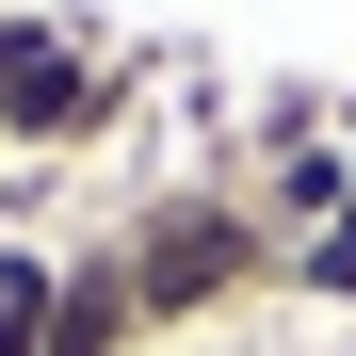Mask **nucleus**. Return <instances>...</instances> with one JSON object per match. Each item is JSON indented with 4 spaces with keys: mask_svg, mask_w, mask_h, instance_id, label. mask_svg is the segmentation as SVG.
Wrapping results in <instances>:
<instances>
[{
    "mask_svg": "<svg viewBox=\"0 0 356 356\" xmlns=\"http://www.w3.org/2000/svg\"><path fill=\"white\" fill-rule=\"evenodd\" d=\"M49 291H65V243L0 227V356H49Z\"/></svg>",
    "mask_w": 356,
    "mask_h": 356,
    "instance_id": "obj_5",
    "label": "nucleus"
},
{
    "mask_svg": "<svg viewBox=\"0 0 356 356\" xmlns=\"http://www.w3.org/2000/svg\"><path fill=\"white\" fill-rule=\"evenodd\" d=\"M113 130V49L65 0H0V146L17 162H81Z\"/></svg>",
    "mask_w": 356,
    "mask_h": 356,
    "instance_id": "obj_2",
    "label": "nucleus"
},
{
    "mask_svg": "<svg viewBox=\"0 0 356 356\" xmlns=\"http://www.w3.org/2000/svg\"><path fill=\"white\" fill-rule=\"evenodd\" d=\"M275 291H308V308H356V195H340V211L308 227V243L275 259Z\"/></svg>",
    "mask_w": 356,
    "mask_h": 356,
    "instance_id": "obj_6",
    "label": "nucleus"
},
{
    "mask_svg": "<svg viewBox=\"0 0 356 356\" xmlns=\"http://www.w3.org/2000/svg\"><path fill=\"white\" fill-rule=\"evenodd\" d=\"M146 308H130V259L113 243H65V291H49V356H130Z\"/></svg>",
    "mask_w": 356,
    "mask_h": 356,
    "instance_id": "obj_4",
    "label": "nucleus"
},
{
    "mask_svg": "<svg viewBox=\"0 0 356 356\" xmlns=\"http://www.w3.org/2000/svg\"><path fill=\"white\" fill-rule=\"evenodd\" d=\"M340 130H356V113H324V97H275V113H259V162H243V211L275 227V259H291V243H308V227L340 211Z\"/></svg>",
    "mask_w": 356,
    "mask_h": 356,
    "instance_id": "obj_3",
    "label": "nucleus"
},
{
    "mask_svg": "<svg viewBox=\"0 0 356 356\" xmlns=\"http://www.w3.org/2000/svg\"><path fill=\"white\" fill-rule=\"evenodd\" d=\"M340 195H356V130H340Z\"/></svg>",
    "mask_w": 356,
    "mask_h": 356,
    "instance_id": "obj_7",
    "label": "nucleus"
},
{
    "mask_svg": "<svg viewBox=\"0 0 356 356\" xmlns=\"http://www.w3.org/2000/svg\"><path fill=\"white\" fill-rule=\"evenodd\" d=\"M113 259H130L146 340H178V324H227L243 291H275V227L243 211V178H162V195L113 227Z\"/></svg>",
    "mask_w": 356,
    "mask_h": 356,
    "instance_id": "obj_1",
    "label": "nucleus"
}]
</instances>
